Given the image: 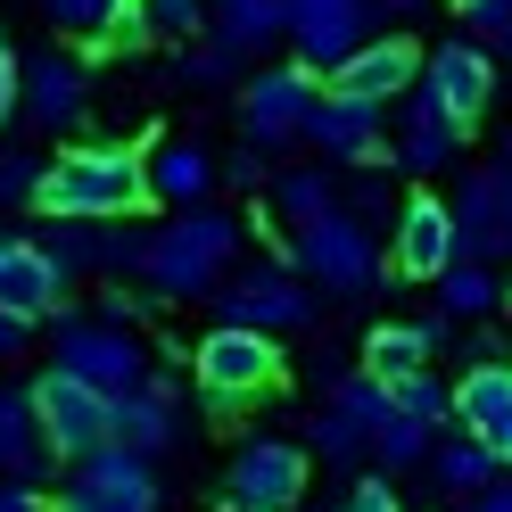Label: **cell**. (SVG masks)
I'll return each mask as SVG.
<instances>
[{
	"label": "cell",
	"mask_w": 512,
	"mask_h": 512,
	"mask_svg": "<svg viewBox=\"0 0 512 512\" xmlns=\"http://www.w3.org/2000/svg\"><path fill=\"white\" fill-rule=\"evenodd\" d=\"M240 248H248V223L232 207H182L166 223H149L141 232V290L149 298H215V281L240 265Z\"/></svg>",
	"instance_id": "cell-1"
},
{
	"label": "cell",
	"mask_w": 512,
	"mask_h": 512,
	"mask_svg": "<svg viewBox=\"0 0 512 512\" xmlns=\"http://www.w3.org/2000/svg\"><path fill=\"white\" fill-rule=\"evenodd\" d=\"M141 149L124 141H75L42 157V182H34V215L50 223H124L141 215Z\"/></svg>",
	"instance_id": "cell-2"
},
{
	"label": "cell",
	"mask_w": 512,
	"mask_h": 512,
	"mask_svg": "<svg viewBox=\"0 0 512 512\" xmlns=\"http://www.w3.org/2000/svg\"><path fill=\"white\" fill-rule=\"evenodd\" d=\"M306 290H323V298H339V306H356V298H372V281L389 273L380 265V240L364 232L347 207H331V215H314V223H298L290 232V256H281Z\"/></svg>",
	"instance_id": "cell-3"
},
{
	"label": "cell",
	"mask_w": 512,
	"mask_h": 512,
	"mask_svg": "<svg viewBox=\"0 0 512 512\" xmlns=\"http://www.w3.org/2000/svg\"><path fill=\"white\" fill-rule=\"evenodd\" d=\"M50 372L83 380L91 397H124V389H141V380H149V347H141V331L100 323V314H58Z\"/></svg>",
	"instance_id": "cell-4"
},
{
	"label": "cell",
	"mask_w": 512,
	"mask_h": 512,
	"mask_svg": "<svg viewBox=\"0 0 512 512\" xmlns=\"http://www.w3.org/2000/svg\"><path fill=\"white\" fill-rule=\"evenodd\" d=\"M215 314L232 331H256V339H281V331H306L314 323V290L281 265V256H265V265H232L215 281Z\"/></svg>",
	"instance_id": "cell-5"
},
{
	"label": "cell",
	"mask_w": 512,
	"mask_h": 512,
	"mask_svg": "<svg viewBox=\"0 0 512 512\" xmlns=\"http://www.w3.org/2000/svg\"><path fill=\"white\" fill-rule=\"evenodd\" d=\"M190 380H199L207 413H232V405L265 397L273 380H281V339H256V331H232V323H215L199 347H190Z\"/></svg>",
	"instance_id": "cell-6"
},
{
	"label": "cell",
	"mask_w": 512,
	"mask_h": 512,
	"mask_svg": "<svg viewBox=\"0 0 512 512\" xmlns=\"http://www.w3.org/2000/svg\"><path fill=\"white\" fill-rule=\"evenodd\" d=\"M306 446L298 438H240L223 471V512H298L306 504Z\"/></svg>",
	"instance_id": "cell-7"
},
{
	"label": "cell",
	"mask_w": 512,
	"mask_h": 512,
	"mask_svg": "<svg viewBox=\"0 0 512 512\" xmlns=\"http://www.w3.org/2000/svg\"><path fill=\"white\" fill-rule=\"evenodd\" d=\"M25 405H34L42 455H58V463H83L91 446H108V397H91L83 380H67V372L25 380Z\"/></svg>",
	"instance_id": "cell-8"
},
{
	"label": "cell",
	"mask_w": 512,
	"mask_h": 512,
	"mask_svg": "<svg viewBox=\"0 0 512 512\" xmlns=\"http://www.w3.org/2000/svg\"><path fill=\"white\" fill-rule=\"evenodd\" d=\"M446 232H455V265H496L504 240H512V182H504V157H479L463 174V190L446 199Z\"/></svg>",
	"instance_id": "cell-9"
},
{
	"label": "cell",
	"mask_w": 512,
	"mask_h": 512,
	"mask_svg": "<svg viewBox=\"0 0 512 512\" xmlns=\"http://www.w3.org/2000/svg\"><path fill=\"white\" fill-rule=\"evenodd\" d=\"M372 25H380V17L364 9V0H290V17H281V42L298 50L290 67H306L314 83H323L339 58H356V50L372 42Z\"/></svg>",
	"instance_id": "cell-10"
},
{
	"label": "cell",
	"mask_w": 512,
	"mask_h": 512,
	"mask_svg": "<svg viewBox=\"0 0 512 512\" xmlns=\"http://www.w3.org/2000/svg\"><path fill=\"white\" fill-rule=\"evenodd\" d=\"M17 116L34 124V133H75V124L91 116V67L75 50H34L17 67Z\"/></svg>",
	"instance_id": "cell-11"
},
{
	"label": "cell",
	"mask_w": 512,
	"mask_h": 512,
	"mask_svg": "<svg viewBox=\"0 0 512 512\" xmlns=\"http://www.w3.org/2000/svg\"><path fill=\"white\" fill-rule=\"evenodd\" d=\"M413 91H422V100H430L446 124H455V133H471V124L496 108V58L471 50V42L455 34V42L422 50V83H413Z\"/></svg>",
	"instance_id": "cell-12"
},
{
	"label": "cell",
	"mask_w": 512,
	"mask_h": 512,
	"mask_svg": "<svg viewBox=\"0 0 512 512\" xmlns=\"http://www.w3.org/2000/svg\"><path fill=\"white\" fill-rule=\"evenodd\" d=\"M314 83L306 67H290V58H281V67H256L248 83H240V133H248V149H290L298 141V124H306V108H314Z\"/></svg>",
	"instance_id": "cell-13"
},
{
	"label": "cell",
	"mask_w": 512,
	"mask_h": 512,
	"mask_svg": "<svg viewBox=\"0 0 512 512\" xmlns=\"http://www.w3.org/2000/svg\"><path fill=\"white\" fill-rule=\"evenodd\" d=\"M298 141H306L314 157H331V166L372 174V166H380V149H389V116L364 108V100H339V91H314V108H306V124H298Z\"/></svg>",
	"instance_id": "cell-14"
},
{
	"label": "cell",
	"mask_w": 512,
	"mask_h": 512,
	"mask_svg": "<svg viewBox=\"0 0 512 512\" xmlns=\"http://www.w3.org/2000/svg\"><path fill=\"white\" fill-rule=\"evenodd\" d=\"M58 273H108V281H133L141 273V232L133 223H42V232H25Z\"/></svg>",
	"instance_id": "cell-15"
},
{
	"label": "cell",
	"mask_w": 512,
	"mask_h": 512,
	"mask_svg": "<svg viewBox=\"0 0 512 512\" xmlns=\"http://www.w3.org/2000/svg\"><path fill=\"white\" fill-rule=\"evenodd\" d=\"M215 190H223V182H215V149H207L199 133H166V141L141 149V199H149V207L182 215V207H207Z\"/></svg>",
	"instance_id": "cell-16"
},
{
	"label": "cell",
	"mask_w": 512,
	"mask_h": 512,
	"mask_svg": "<svg viewBox=\"0 0 512 512\" xmlns=\"http://www.w3.org/2000/svg\"><path fill=\"white\" fill-rule=\"evenodd\" d=\"M67 504H83V512H157L166 488H157V463L124 455V446H91L67 479Z\"/></svg>",
	"instance_id": "cell-17"
},
{
	"label": "cell",
	"mask_w": 512,
	"mask_h": 512,
	"mask_svg": "<svg viewBox=\"0 0 512 512\" xmlns=\"http://www.w3.org/2000/svg\"><path fill=\"white\" fill-rule=\"evenodd\" d=\"M413 83H422V42H405V34H372L356 58H339V67L323 75V91H339V100H364V108L405 100Z\"/></svg>",
	"instance_id": "cell-18"
},
{
	"label": "cell",
	"mask_w": 512,
	"mask_h": 512,
	"mask_svg": "<svg viewBox=\"0 0 512 512\" xmlns=\"http://www.w3.org/2000/svg\"><path fill=\"white\" fill-rule=\"evenodd\" d=\"M67 290H75V281L58 273L25 232L0 240V314H9V323H25V331H34V323H58V314H67Z\"/></svg>",
	"instance_id": "cell-19"
},
{
	"label": "cell",
	"mask_w": 512,
	"mask_h": 512,
	"mask_svg": "<svg viewBox=\"0 0 512 512\" xmlns=\"http://www.w3.org/2000/svg\"><path fill=\"white\" fill-rule=\"evenodd\" d=\"M108 446H124V455H141V463L174 455V446H182V397H174V380L149 372L141 389L108 397Z\"/></svg>",
	"instance_id": "cell-20"
},
{
	"label": "cell",
	"mask_w": 512,
	"mask_h": 512,
	"mask_svg": "<svg viewBox=\"0 0 512 512\" xmlns=\"http://www.w3.org/2000/svg\"><path fill=\"white\" fill-rule=\"evenodd\" d=\"M446 430L488 446V455L504 463L512 455V372L504 364H471L455 389H446Z\"/></svg>",
	"instance_id": "cell-21"
},
{
	"label": "cell",
	"mask_w": 512,
	"mask_h": 512,
	"mask_svg": "<svg viewBox=\"0 0 512 512\" xmlns=\"http://www.w3.org/2000/svg\"><path fill=\"white\" fill-rule=\"evenodd\" d=\"M389 273L405 281H438L446 265H455V232H446V199H430V190H413V199H397V223H389V256H380Z\"/></svg>",
	"instance_id": "cell-22"
},
{
	"label": "cell",
	"mask_w": 512,
	"mask_h": 512,
	"mask_svg": "<svg viewBox=\"0 0 512 512\" xmlns=\"http://www.w3.org/2000/svg\"><path fill=\"white\" fill-rule=\"evenodd\" d=\"M463 141L471 133H455L422 91H405L397 100V133H389V149H380V166H397V174H446L463 157Z\"/></svg>",
	"instance_id": "cell-23"
},
{
	"label": "cell",
	"mask_w": 512,
	"mask_h": 512,
	"mask_svg": "<svg viewBox=\"0 0 512 512\" xmlns=\"http://www.w3.org/2000/svg\"><path fill=\"white\" fill-rule=\"evenodd\" d=\"M446 347V323L430 314V323H372L364 331V380H405V372H430V356Z\"/></svg>",
	"instance_id": "cell-24"
},
{
	"label": "cell",
	"mask_w": 512,
	"mask_h": 512,
	"mask_svg": "<svg viewBox=\"0 0 512 512\" xmlns=\"http://www.w3.org/2000/svg\"><path fill=\"white\" fill-rule=\"evenodd\" d=\"M42 471H50V455H42V438H34V405H25L17 380H0V479L34 488Z\"/></svg>",
	"instance_id": "cell-25"
},
{
	"label": "cell",
	"mask_w": 512,
	"mask_h": 512,
	"mask_svg": "<svg viewBox=\"0 0 512 512\" xmlns=\"http://www.w3.org/2000/svg\"><path fill=\"white\" fill-rule=\"evenodd\" d=\"M281 17H290V0H207V34L223 58H240V50H265L281 34Z\"/></svg>",
	"instance_id": "cell-26"
},
{
	"label": "cell",
	"mask_w": 512,
	"mask_h": 512,
	"mask_svg": "<svg viewBox=\"0 0 512 512\" xmlns=\"http://www.w3.org/2000/svg\"><path fill=\"white\" fill-rule=\"evenodd\" d=\"M430 479H438V496L446 504H463V496H479V488H496L504 479V463L488 455V446H471V438H430Z\"/></svg>",
	"instance_id": "cell-27"
},
{
	"label": "cell",
	"mask_w": 512,
	"mask_h": 512,
	"mask_svg": "<svg viewBox=\"0 0 512 512\" xmlns=\"http://www.w3.org/2000/svg\"><path fill=\"white\" fill-rule=\"evenodd\" d=\"M504 306V273L496 265H446L438 273V323H488V314Z\"/></svg>",
	"instance_id": "cell-28"
},
{
	"label": "cell",
	"mask_w": 512,
	"mask_h": 512,
	"mask_svg": "<svg viewBox=\"0 0 512 512\" xmlns=\"http://www.w3.org/2000/svg\"><path fill=\"white\" fill-rule=\"evenodd\" d=\"M265 190H273V207H281V223H290V232H298V223H314V215H331V207H339V182H331L323 166H290V174H273Z\"/></svg>",
	"instance_id": "cell-29"
},
{
	"label": "cell",
	"mask_w": 512,
	"mask_h": 512,
	"mask_svg": "<svg viewBox=\"0 0 512 512\" xmlns=\"http://www.w3.org/2000/svg\"><path fill=\"white\" fill-rule=\"evenodd\" d=\"M389 413H405L413 430H446V380L438 372H405V380H389Z\"/></svg>",
	"instance_id": "cell-30"
},
{
	"label": "cell",
	"mask_w": 512,
	"mask_h": 512,
	"mask_svg": "<svg viewBox=\"0 0 512 512\" xmlns=\"http://www.w3.org/2000/svg\"><path fill=\"white\" fill-rule=\"evenodd\" d=\"M364 455L380 463V479H389V471H413V463L430 455V430H413L405 413H389V422H380V430L364 438Z\"/></svg>",
	"instance_id": "cell-31"
},
{
	"label": "cell",
	"mask_w": 512,
	"mask_h": 512,
	"mask_svg": "<svg viewBox=\"0 0 512 512\" xmlns=\"http://www.w3.org/2000/svg\"><path fill=\"white\" fill-rule=\"evenodd\" d=\"M42 182V149L34 141H0V215H25Z\"/></svg>",
	"instance_id": "cell-32"
},
{
	"label": "cell",
	"mask_w": 512,
	"mask_h": 512,
	"mask_svg": "<svg viewBox=\"0 0 512 512\" xmlns=\"http://www.w3.org/2000/svg\"><path fill=\"white\" fill-rule=\"evenodd\" d=\"M446 9H455V25H463V42L471 50H504L512 42V0H446Z\"/></svg>",
	"instance_id": "cell-33"
},
{
	"label": "cell",
	"mask_w": 512,
	"mask_h": 512,
	"mask_svg": "<svg viewBox=\"0 0 512 512\" xmlns=\"http://www.w3.org/2000/svg\"><path fill=\"white\" fill-rule=\"evenodd\" d=\"M133 17L166 42H199L207 34V0H133Z\"/></svg>",
	"instance_id": "cell-34"
},
{
	"label": "cell",
	"mask_w": 512,
	"mask_h": 512,
	"mask_svg": "<svg viewBox=\"0 0 512 512\" xmlns=\"http://www.w3.org/2000/svg\"><path fill=\"white\" fill-rule=\"evenodd\" d=\"M306 455H323V463H364V430L356 422H347V413H314V422H306Z\"/></svg>",
	"instance_id": "cell-35"
},
{
	"label": "cell",
	"mask_w": 512,
	"mask_h": 512,
	"mask_svg": "<svg viewBox=\"0 0 512 512\" xmlns=\"http://www.w3.org/2000/svg\"><path fill=\"white\" fill-rule=\"evenodd\" d=\"M331 413H347V422L372 438L380 422H389V389H380V380H364V372H347L339 389H331Z\"/></svg>",
	"instance_id": "cell-36"
},
{
	"label": "cell",
	"mask_w": 512,
	"mask_h": 512,
	"mask_svg": "<svg viewBox=\"0 0 512 512\" xmlns=\"http://www.w3.org/2000/svg\"><path fill=\"white\" fill-rule=\"evenodd\" d=\"M116 9H124V0H42V17H50L67 42H100Z\"/></svg>",
	"instance_id": "cell-37"
},
{
	"label": "cell",
	"mask_w": 512,
	"mask_h": 512,
	"mask_svg": "<svg viewBox=\"0 0 512 512\" xmlns=\"http://www.w3.org/2000/svg\"><path fill=\"white\" fill-rule=\"evenodd\" d=\"M215 182H232V190H265V182H273V157H265V149H232V157H215Z\"/></svg>",
	"instance_id": "cell-38"
},
{
	"label": "cell",
	"mask_w": 512,
	"mask_h": 512,
	"mask_svg": "<svg viewBox=\"0 0 512 512\" xmlns=\"http://www.w3.org/2000/svg\"><path fill=\"white\" fill-rule=\"evenodd\" d=\"M223 75H232V58L215 42H182V83H223Z\"/></svg>",
	"instance_id": "cell-39"
},
{
	"label": "cell",
	"mask_w": 512,
	"mask_h": 512,
	"mask_svg": "<svg viewBox=\"0 0 512 512\" xmlns=\"http://www.w3.org/2000/svg\"><path fill=\"white\" fill-rule=\"evenodd\" d=\"M17 67H25V50L0 34V141H9V124H17Z\"/></svg>",
	"instance_id": "cell-40"
},
{
	"label": "cell",
	"mask_w": 512,
	"mask_h": 512,
	"mask_svg": "<svg viewBox=\"0 0 512 512\" xmlns=\"http://www.w3.org/2000/svg\"><path fill=\"white\" fill-rule=\"evenodd\" d=\"M141 42H149V25H141V17H133V0H124V9H116V17H108V34H100V42H91V50H124V58H133V50H141Z\"/></svg>",
	"instance_id": "cell-41"
},
{
	"label": "cell",
	"mask_w": 512,
	"mask_h": 512,
	"mask_svg": "<svg viewBox=\"0 0 512 512\" xmlns=\"http://www.w3.org/2000/svg\"><path fill=\"white\" fill-rule=\"evenodd\" d=\"M339 512H397V488H389V479H356Z\"/></svg>",
	"instance_id": "cell-42"
},
{
	"label": "cell",
	"mask_w": 512,
	"mask_h": 512,
	"mask_svg": "<svg viewBox=\"0 0 512 512\" xmlns=\"http://www.w3.org/2000/svg\"><path fill=\"white\" fill-rule=\"evenodd\" d=\"M0 512H50L42 488H17V479H0Z\"/></svg>",
	"instance_id": "cell-43"
},
{
	"label": "cell",
	"mask_w": 512,
	"mask_h": 512,
	"mask_svg": "<svg viewBox=\"0 0 512 512\" xmlns=\"http://www.w3.org/2000/svg\"><path fill=\"white\" fill-rule=\"evenodd\" d=\"M455 512H512V488H504V479H496V488H479V496H463Z\"/></svg>",
	"instance_id": "cell-44"
},
{
	"label": "cell",
	"mask_w": 512,
	"mask_h": 512,
	"mask_svg": "<svg viewBox=\"0 0 512 512\" xmlns=\"http://www.w3.org/2000/svg\"><path fill=\"white\" fill-rule=\"evenodd\" d=\"M25 339H34V331H25V323H9V314H0V364H9V356H25Z\"/></svg>",
	"instance_id": "cell-45"
},
{
	"label": "cell",
	"mask_w": 512,
	"mask_h": 512,
	"mask_svg": "<svg viewBox=\"0 0 512 512\" xmlns=\"http://www.w3.org/2000/svg\"><path fill=\"white\" fill-rule=\"evenodd\" d=\"M372 17H413V9H430V0H364Z\"/></svg>",
	"instance_id": "cell-46"
},
{
	"label": "cell",
	"mask_w": 512,
	"mask_h": 512,
	"mask_svg": "<svg viewBox=\"0 0 512 512\" xmlns=\"http://www.w3.org/2000/svg\"><path fill=\"white\" fill-rule=\"evenodd\" d=\"M50 512H83V504H67V496H58V504H50Z\"/></svg>",
	"instance_id": "cell-47"
}]
</instances>
